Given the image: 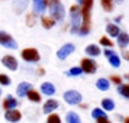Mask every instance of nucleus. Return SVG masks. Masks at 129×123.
<instances>
[{"instance_id": "nucleus-7", "label": "nucleus", "mask_w": 129, "mask_h": 123, "mask_svg": "<svg viewBox=\"0 0 129 123\" xmlns=\"http://www.w3.org/2000/svg\"><path fill=\"white\" fill-rule=\"evenodd\" d=\"M80 68H82V70H83L84 73L94 74V73L96 72V69H98V65H96V63H95L93 59L84 58V59L82 60V63H80Z\"/></svg>"}, {"instance_id": "nucleus-34", "label": "nucleus", "mask_w": 129, "mask_h": 123, "mask_svg": "<svg viewBox=\"0 0 129 123\" xmlns=\"http://www.w3.org/2000/svg\"><path fill=\"white\" fill-rule=\"evenodd\" d=\"M110 79H112V82L115 83V84H118V85H120V84H122V78H120V77H118V76H112V77H110Z\"/></svg>"}, {"instance_id": "nucleus-23", "label": "nucleus", "mask_w": 129, "mask_h": 123, "mask_svg": "<svg viewBox=\"0 0 129 123\" xmlns=\"http://www.w3.org/2000/svg\"><path fill=\"white\" fill-rule=\"evenodd\" d=\"M102 107L105 109V111H113L114 109V107H115V104H114V102L112 101V99H109V98H105V99H103L102 101Z\"/></svg>"}, {"instance_id": "nucleus-43", "label": "nucleus", "mask_w": 129, "mask_h": 123, "mask_svg": "<svg viewBox=\"0 0 129 123\" xmlns=\"http://www.w3.org/2000/svg\"><path fill=\"white\" fill-rule=\"evenodd\" d=\"M117 3H123V0H117Z\"/></svg>"}, {"instance_id": "nucleus-2", "label": "nucleus", "mask_w": 129, "mask_h": 123, "mask_svg": "<svg viewBox=\"0 0 129 123\" xmlns=\"http://www.w3.org/2000/svg\"><path fill=\"white\" fill-rule=\"evenodd\" d=\"M70 19H72V33L75 34L79 32L82 25V10L79 5L70 6Z\"/></svg>"}, {"instance_id": "nucleus-15", "label": "nucleus", "mask_w": 129, "mask_h": 123, "mask_svg": "<svg viewBox=\"0 0 129 123\" xmlns=\"http://www.w3.org/2000/svg\"><path fill=\"white\" fill-rule=\"evenodd\" d=\"M28 5V0H15L13 3V9L16 14H21Z\"/></svg>"}, {"instance_id": "nucleus-12", "label": "nucleus", "mask_w": 129, "mask_h": 123, "mask_svg": "<svg viewBox=\"0 0 129 123\" xmlns=\"http://www.w3.org/2000/svg\"><path fill=\"white\" fill-rule=\"evenodd\" d=\"M18 106V101L11 95V94H8L3 102V108L5 111H9V109H14L15 107Z\"/></svg>"}, {"instance_id": "nucleus-40", "label": "nucleus", "mask_w": 129, "mask_h": 123, "mask_svg": "<svg viewBox=\"0 0 129 123\" xmlns=\"http://www.w3.org/2000/svg\"><path fill=\"white\" fill-rule=\"evenodd\" d=\"M77 3H78L79 5H82V4H83V0H77Z\"/></svg>"}, {"instance_id": "nucleus-13", "label": "nucleus", "mask_w": 129, "mask_h": 123, "mask_svg": "<svg viewBox=\"0 0 129 123\" xmlns=\"http://www.w3.org/2000/svg\"><path fill=\"white\" fill-rule=\"evenodd\" d=\"M31 89H33V85L29 82H21L16 88V94L19 97H25L28 94V92Z\"/></svg>"}, {"instance_id": "nucleus-9", "label": "nucleus", "mask_w": 129, "mask_h": 123, "mask_svg": "<svg viewBox=\"0 0 129 123\" xmlns=\"http://www.w3.org/2000/svg\"><path fill=\"white\" fill-rule=\"evenodd\" d=\"M1 63L4 67H6L11 72H15L18 69V62H16L15 57H13V55H4L1 58Z\"/></svg>"}, {"instance_id": "nucleus-44", "label": "nucleus", "mask_w": 129, "mask_h": 123, "mask_svg": "<svg viewBox=\"0 0 129 123\" xmlns=\"http://www.w3.org/2000/svg\"><path fill=\"white\" fill-rule=\"evenodd\" d=\"M1 93H3V90H1V88H0V95H1Z\"/></svg>"}, {"instance_id": "nucleus-18", "label": "nucleus", "mask_w": 129, "mask_h": 123, "mask_svg": "<svg viewBox=\"0 0 129 123\" xmlns=\"http://www.w3.org/2000/svg\"><path fill=\"white\" fill-rule=\"evenodd\" d=\"M85 53L88 55H90V57H96V55H99L102 52H100V48L96 46L95 44H89L85 48Z\"/></svg>"}, {"instance_id": "nucleus-22", "label": "nucleus", "mask_w": 129, "mask_h": 123, "mask_svg": "<svg viewBox=\"0 0 129 123\" xmlns=\"http://www.w3.org/2000/svg\"><path fill=\"white\" fill-rule=\"evenodd\" d=\"M26 95H28V99H29V101H31V102L39 103V102L42 101V97H40V94H39V93H38L37 90H34V89L29 90Z\"/></svg>"}, {"instance_id": "nucleus-4", "label": "nucleus", "mask_w": 129, "mask_h": 123, "mask_svg": "<svg viewBox=\"0 0 129 123\" xmlns=\"http://www.w3.org/2000/svg\"><path fill=\"white\" fill-rule=\"evenodd\" d=\"M0 45H3L4 48L8 49H16L18 48V43L15 41V39L6 32L0 30Z\"/></svg>"}, {"instance_id": "nucleus-11", "label": "nucleus", "mask_w": 129, "mask_h": 123, "mask_svg": "<svg viewBox=\"0 0 129 123\" xmlns=\"http://www.w3.org/2000/svg\"><path fill=\"white\" fill-rule=\"evenodd\" d=\"M59 107V103L58 101H54V99H48L43 106V112L45 114H50L53 113L56 108Z\"/></svg>"}, {"instance_id": "nucleus-27", "label": "nucleus", "mask_w": 129, "mask_h": 123, "mask_svg": "<svg viewBox=\"0 0 129 123\" xmlns=\"http://www.w3.org/2000/svg\"><path fill=\"white\" fill-rule=\"evenodd\" d=\"M118 92H119V94H122L123 97L129 98V84H120L119 88H118Z\"/></svg>"}, {"instance_id": "nucleus-19", "label": "nucleus", "mask_w": 129, "mask_h": 123, "mask_svg": "<svg viewBox=\"0 0 129 123\" xmlns=\"http://www.w3.org/2000/svg\"><path fill=\"white\" fill-rule=\"evenodd\" d=\"M117 38H118V45H119L120 48L128 46V44H129V34L128 33H119V35H118Z\"/></svg>"}, {"instance_id": "nucleus-1", "label": "nucleus", "mask_w": 129, "mask_h": 123, "mask_svg": "<svg viewBox=\"0 0 129 123\" xmlns=\"http://www.w3.org/2000/svg\"><path fill=\"white\" fill-rule=\"evenodd\" d=\"M93 3L94 0H83V8L80 9L82 10V20H83V24L80 25V29H79V34L80 35H86L89 34L90 32V27H91V8H93Z\"/></svg>"}, {"instance_id": "nucleus-24", "label": "nucleus", "mask_w": 129, "mask_h": 123, "mask_svg": "<svg viewBox=\"0 0 129 123\" xmlns=\"http://www.w3.org/2000/svg\"><path fill=\"white\" fill-rule=\"evenodd\" d=\"M96 88L99 89V90H108L109 89V82L107 81V79H104V78H100V79H98L96 81Z\"/></svg>"}, {"instance_id": "nucleus-33", "label": "nucleus", "mask_w": 129, "mask_h": 123, "mask_svg": "<svg viewBox=\"0 0 129 123\" xmlns=\"http://www.w3.org/2000/svg\"><path fill=\"white\" fill-rule=\"evenodd\" d=\"M99 43H100V45H104V46H109V48H112V46L114 45V43L110 40V39H108L107 37H102Z\"/></svg>"}, {"instance_id": "nucleus-16", "label": "nucleus", "mask_w": 129, "mask_h": 123, "mask_svg": "<svg viewBox=\"0 0 129 123\" xmlns=\"http://www.w3.org/2000/svg\"><path fill=\"white\" fill-rule=\"evenodd\" d=\"M40 90L43 92L45 95H53L55 93V87L54 84L50 82H44L42 85H40Z\"/></svg>"}, {"instance_id": "nucleus-17", "label": "nucleus", "mask_w": 129, "mask_h": 123, "mask_svg": "<svg viewBox=\"0 0 129 123\" xmlns=\"http://www.w3.org/2000/svg\"><path fill=\"white\" fill-rule=\"evenodd\" d=\"M107 33L110 35V37H113V38H117L118 35H119V33H120V29H119V27L117 25V24H112V23H109V24H107Z\"/></svg>"}, {"instance_id": "nucleus-41", "label": "nucleus", "mask_w": 129, "mask_h": 123, "mask_svg": "<svg viewBox=\"0 0 129 123\" xmlns=\"http://www.w3.org/2000/svg\"><path fill=\"white\" fill-rule=\"evenodd\" d=\"M124 123H129V117H127V118L124 119Z\"/></svg>"}, {"instance_id": "nucleus-8", "label": "nucleus", "mask_w": 129, "mask_h": 123, "mask_svg": "<svg viewBox=\"0 0 129 123\" xmlns=\"http://www.w3.org/2000/svg\"><path fill=\"white\" fill-rule=\"evenodd\" d=\"M74 50H75L74 44L67 43V44H64V45L56 52V57H58L60 60H64V59H67V57H69L72 53H74Z\"/></svg>"}, {"instance_id": "nucleus-32", "label": "nucleus", "mask_w": 129, "mask_h": 123, "mask_svg": "<svg viewBox=\"0 0 129 123\" xmlns=\"http://www.w3.org/2000/svg\"><path fill=\"white\" fill-rule=\"evenodd\" d=\"M0 84H1V85H10V84H11L10 77L1 73V74H0Z\"/></svg>"}, {"instance_id": "nucleus-10", "label": "nucleus", "mask_w": 129, "mask_h": 123, "mask_svg": "<svg viewBox=\"0 0 129 123\" xmlns=\"http://www.w3.org/2000/svg\"><path fill=\"white\" fill-rule=\"evenodd\" d=\"M5 119L8 122L11 123H16L21 119V113L18 111V109H9V111H5Z\"/></svg>"}, {"instance_id": "nucleus-42", "label": "nucleus", "mask_w": 129, "mask_h": 123, "mask_svg": "<svg viewBox=\"0 0 129 123\" xmlns=\"http://www.w3.org/2000/svg\"><path fill=\"white\" fill-rule=\"evenodd\" d=\"M53 1H59V0H46V3H53Z\"/></svg>"}, {"instance_id": "nucleus-3", "label": "nucleus", "mask_w": 129, "mask_h": 123, "mask_svg": "<svg viewBox=\"0 0 129 123\" xmlns=\"http://www.w3.org/2000/svg\"><path fill=\"white\" fill-rule=\"evenodd\" d=\"M49 11H50L51 19H54L55 21H63L65 16V9L60 1L49 3Z\"/></svg>"}, {"instance_id": "nucleus-26", "label": "nucleus", "mask_w": 129, "mask_h": 123, "mask_svg": "<svg viewBox=\"0 0 129 123\" xmlns=\"http://www.w3.org/2000/svg\"><path fill=\"white\" fill-rule=\"evenodd\" d=\"M25 23H26V25H28L29 28H33V27L35 25V23H37V16H35L33 13H29V14H26Z\"/></svg>"}, {"instance_id": "nucleus-39", "label": "nucleus", "mask_w": 129, "mask_h": 123, "mask_svg": "<svg viewBox=\"0 0 129 123\" xmlns=\"http://www.w3.org/2000/svg\"><path fill=\"white\" fill-rule=\"evenodd\" d=\"M80 108H82V109H84V108H86V104H80Z\"/></svg>"}, {"instance_id": "nucleus-38", "label": "nucleus", "mask_w": 129, "mask_h": 123, "mask_svg": "<svg viewBox=\"0 0 129 123\" xmlns=\"http://www.w3.org/2000/svg\"><path fill=\"white\" fill-rule=\"evenodd\" d=\"M122 20V16H118V18H115V21H120Z\"/></svg>"}, {"instance_id": "nucleus-45", "label": "nucleus", "mask_w": 129, "mask_h": 123, "mask_svg": "<svg viewBox=\"0 0 129 123\" xmlns=\"http://www.w3.org/2000/svg\"><path fill=\"white\" fill-rule=\"evenodd\" d=\"M127 78H128V79H129V74H128V76H127Z\"/></svg>"}, {"instance_id": "nucleus-5", "label": "nucleus", "mask_w": 129, "mask_h": 123, "mask_svg": "<svg viewBox=\"0 0 129 123\" xmlns=\"http://www.w3.org/2000/svg\"><path fill=\"white\" fill-rule=\"evenodd\" d=\"M63 98H64V101L68 104H73V106L80 104L82 103V99H83L82 94L79 92H77V90H67L63 94Z\"/></svg>"}, {"instance_id": "nucleus-20", "label": "nucleus", "mask_w": 129, "mask_h": 123, "mask_svg": "<svg viewBox=\"0 0 129 123\" xmlns=\"http://www.w3.org/2000/svg\"><path fill=\"white\" fill-rule=\"evenodd\" d=\"M65 118H67V123H82L80 117L75 112H68Z\"/></svg>"}, {"instance_id": "nucleus-30", "label": "nucleus", "mask_w": 129, "mask_h": 123, "mask_svg": "<svg viewBox=\"0 0 129 123\" xmlns=\"http://www.w3.org/2000/svg\"><path fill=\"white\" fill-rule=\"evenodd\" d=\"M107 114L104 113V111L103 109H100V108H94L93 109V112H91V117L93 118H100V117H105Z\"/></svg>"}, {"instance_id": "nucleus-14", "label": "nucleus", "mask_w": 129, "mask_h": 123, "mask_svg": "<svg viewBox=\"0 0 129 123\" xmlns=\"http://www.w3.org/2000/svg\"><path fill=\"white\" fill-rule=\"evenodd\" d=\"M46 0H33V8H34V11L37 14H42L45 11L46 9Z\"/></svg>"}, {"instance_id": "nucleus-37", "label": "nucleus", "mask_w": 129, "mask_h": 123, "mask_svg": "<svg viewBox=\"0 0 129 123\" xmlns=\"http://www.w3.org/2000/svg\"><path fill=\"white\" fill-rule=\"evenodd\" d=\"M38 74H39V76H43L44 74V69L43 68H39V69H38Z\"/></svg>"}, {"instance_id": "nucleus-21", "label": "nucleus", "mask_w": 129, "mask_h": 123, "mask_svg": "<svg viewBox=\"0 0 129 123\" xmlns=\"http://www.w3.org/2000/svg\"><path fill=\"white\" fill-rule=\"evenodd\" d=\"M42 25L45 29H51L55 25V20L51 19L50 16H42Z\"/></svg>"}, {"instance_id": "nucleus-28", "label": "nucleus", "mask_w": 129, "mask_h": 123, "mask_svg": "<svg viewBox=\"0 0 129 123\" xmlns=\"http://www.w3.org/2000/svg\"><path fill=\"white\" fill-rule=\"evenodd\" d=\"M100 3H102V6L105 11L110 13L113 10V0H100Z\"/></svg>"}, {"instance_id": "nucleus-25", "label": "nucleus", "mask_w": 129, "mask_h": 123, "mask_svg": "<svg viewBox=\"0 0 129 123\" xmlns=\"http://www.w3.org/2000/svg\"><path fill=\"white\" fill-rule=\"evenodd\" d=\"M108 60H109L110 65H113L114 68H118V67L120 65V58L118 57V54H117V53H114L113 55L108 57Z\"/></svg>"}, {"instance_id": "nucleus-36", "label": "nucleus", "mask_w": 129, "mask_h": 123, "mask_svg": "<svg viewBox=\"0 0 129 123\" xmlns=\"http://www.w3.org/2000/svg\"><path fill=\"white\" fill-rule=\"evenodd\" d=\"M123 57L125 60H129V50H123Z\"/></svg>"}, {"instance_id": "nucleus-35", "label": "nucleus", "mask_w": 129, "mask_h": 123, "mask_svg": "<svg viewBox=\"0 0 129 123\" xmlns=\"http://www.w3.org/2000/svg\"><path fill=\"white\" fill-rule=\"evenodd\" d=\"M96 123H112L109 119H108V117L105 116V117H100V118H96Z\"/></svg>"}, {"instance_id": "nucleus-29", "label": "nucleus", "mask_w": 129, "mask_h": 123, "mask_svg": "<svg viewBox=\"0 0 129 123\" xmlns=\"http://www.w3.org/2000/svg\"><path fill=\"white\" fill-rule=\"evenodd\" d=\"M82 73H83V70L80 67H73L69 69V72H65V74H68V76H80Z\"/></svg>"}, {"instance_id": "nucleus-6", "label": "nucleus", "mask_w": 129, "mask_h": 123, "mask_svg": "<svg viewBox=\"0 0 129 123\" xmlns=\"http://www.w3.org/2000/svg\"><path fill=\"white\" fill-rule=\"evenodd\" d=\"M21 58L26 62H30V63H34V62H39L40 60V55L38 53L37 49L34 48H26L21 52Z\"/></svg>"}, {"instance_id": "nucleus-31", "label": "nucleus", "mask_w": 129, "mask_h": 123, "mask_svg": "<svg viewBox=\"0 0 129 123\" xmlns=\"http://www.w3.org/2000/svg\"><path fill=\"white\" fill-rule=\"evenodd\" d=\"M46 123H61V119H60V117H59L58 114H55V113H50L49 117H48Z\"/></svg>"}]
</instances>
